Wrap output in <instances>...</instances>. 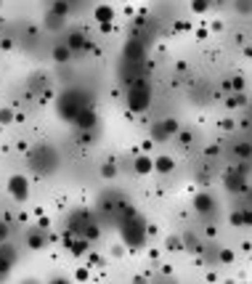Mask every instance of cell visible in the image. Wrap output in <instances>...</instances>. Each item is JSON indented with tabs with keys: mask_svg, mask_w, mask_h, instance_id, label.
<instances>
[{
	"mask_svg": "<svg viewBox=\"0 0 252 284\" xmlns=\"http://www.w3.org/2000/svg\"><path fill=\"white\" fill-rule=\"evenodd\" d=\"M250 151H252V149H250V146H247V144H242V146H236V154H239V157H250Z\"/></svg>",
	"mask_w": 252,
	"mask_h": 284,
	"instance_id": "obj_24",
	"label": "cell"
},
{
	"mask_svg": "<svg viewBox=\"0 0 252 284\" xmlns=\"http://www.w3.org/2000/svg\"><path fill=\"white\" fill-rule=\"evenodd\" d=\"M72 242H75V234L66 231V234H64V247H72Z\"/></svg>",
	"mask_w": 252,
	"mask_h": 284,
	"instance_id": "obj_25",
	"label": "cell"
},
{
	"mask_svg": "<svg viewBox=\"0 0 252 284\" xmlns=\"http://www.w3.org/2000/svg\"><path fill=\"white\" fill-rule=\"evenodd\" d=\"M85 106V101H82V96L77 93V90H64V96L59 99V115L64 117L66 122H75L77 112Z\"/></svg>",
	"mask_w": 252,
	"mask_h": 284,
	"instance_id": "obj_2",
	"label": "cell"
},
{
	"mask_svg": "<svg viewBox=\"0 0 252 284\" xmlns=\"http://www.w3.org/2000/svg\"><path fill=\"white\" fill-rule=\"evenodd\" d=\"M149 99H151V93L143 83L133 85V88L127 90V106H130L133 112H143L149 106Z\"/></svg>",
	"mask_w": 252,
	"mask_h": 284,
	"instance_id": "obj_3",
	"label": "cell"
},
{
	"mask_svg": "<svg viewBox=\"0 0 252 284\" xmlns=\"http://www.w3.org/2000/svg\"><path fill=\"white\" fill-rule=\"evenodd\" d=\"M64 45H66L69 50H82V48H88L91 43L85 40V35H82V32H72V35L64 40Z\"/></svg>",
	"mask_w": 252,
	"mask_h": 284,
	"instance_id": "obj_8",
	"label": "cell"
},
{
	"mask_svg": "<svg viewBox=\"0 0 252 284\" xmlns=\"http://www.w3.org/2000/svg\"><path fill=\"white\" fill-rule=\"evenodd\" d=\"M244 223H252V213H244Z\"/></svg>",
	"mask_w": 252,
	"mask_h": 284,
	"instance_id": "obj_29",
	"label": "cell"
},
{
	"mask_svg": "<svg viewBox=\"0 0 252 284\" xmlns=\"http://www.w3.org/2000/svg\"><path fill=\"white\" fill-rule=\"evenodd\" d=\"M236 8L242 11V14H250V11H252V0H239Z\"/></svg>",
	"mask_w": 252,
	"mask_h": 284,
	"instance_id": "obj_21",
	"label": "cell"
},
{
	"mask_svg": "<svg viewBox=\"0 0 252 284\" xmlns=\"http://www.w3.org/2000/svg\"><path fill=\"white\" fill-rule=\"evenodd\" d=\"M27 244H30V247H32V250H40V247H43V244H46V236H43V234H40V231H32V234H30V236H27Z\"/></svg>",
	"mask_w": 252,
	"mask_h": 284,
	"instance_id": "obj_14",
	"label": "cell"
},
{
	"mask_svg": "<svg viewBox=\"0 0 252 284\" xmlns=\"http://www.w3.org/2000/svg\"><path fill=\"white\" fill-rule=\"evenodd\" d=\"M11 120H14V112L11 109H0V125H8Z\"/></svg>",
	"mask_w": 252,
	"mask_h": 284,
	"instance_id": "obj_20",
	"label": "cell"
},
{
	"mask_svg": "<svg viewBox=\"0 0 252 284\" xmlns=\"http://www.w3.org/2000/svg\"><path fill=\"white\" fill-rule=\"evenodd\" d=\"M154 170H157V173H170V170H173V160L167 154H162L159 160L154 162Z\"/></svg>",
	"mask_w": 252,
	"mask_h": 284,
	"instance_id": "obj_13",
	"label": "cell"
},
{
	"mask_svg": "<svg viewBox=\"0 0 252 284\" xmlns=\"http://www.w3.org/2000/svg\"><path fill=\"white\" fill-rule=\"evenodd\" d=\"M8 194L14 197L16 202H24L27 197H30V181H27L21 173L11 175L8 178Z\"/></svg>",
	"mask_w": 252,
	"mask_h": 284,
	"instance_id": "obj_4",
	"label": "cell"
},
{
	"mask_svg": "<svg viewBox=\"0 0 252 284\" xmlns=\"http://www.w3.org/2000/svg\"><path fill=\"white\" fill-rule=\"evenodd\" d=\"M207 5H210L207 0H194V3H191V11H194V14H205Z\"/></svg>",
	"mask_w": 252,
	"mask_h": 284,
	"instance_id": "obj_18",
	"label": "cell"
},
{
	"mask_svg": "<svg viewBox=\"0 0 252 284\" xmlns=\"http://www.w3.org/2000/svg\"><path fill=\"white\" fill-rule=\"evenodd\" d=\"M125 56H127V59H141V56H143L141 43H130V45L125 48Z\"/></svg>",
	"mask_w": 252,
	"mask_h": 284,
	"instance_id": "obj_15",
	"label": "cell"
},
{
	"mask_svg": "<svg viewBox=\"0 0 252 284\" xmlns=\"http://www.w3.org/2000/svg\"><path fill=\"white\" fill-rule=\"evenodd\" d=\"M244 223V213H234L231 215V226H242Z\"/></svg>",
	"mask_w": 252,
	"mask_h": 284,
	"instance_id": "obj_23",
	"label": "cell"
},
{
	"mask_svg": "<svg viewBox=\"0 0 252 284\" xmlns=\"http://www.w3.org/2000/svg\"><path fill=\"white\" fill-rule=\"evenodd\" d=\"M46 21H48V24H46L48 30H59V27H61V21H64V16H56L53 11H50V14L46 16Z\"/></svg>",
	"mask_w": 252,
	"mask_h": 284,
	"instance_id": "obj_16",
	"label": "cell"
},
{
	"mask_svg": "<svg viewBox=\"0 0 252 284\" xmlns=\"http://www.w3.org/2000/svg\"><path fill=\"white\" fill-rule=\"evenodd\" d=\"M175 130H178V122H175V120H165V122H159V125L154 128V138H157V141L170 138V135L175 133Z\"/></svg>",
	"mask_w": 252,
	"mask_h": 284,
	"instance_id": "obj_7",
	"label": "cell"
},
{
	"mask_svg": "<svg viewBox=\"0 0 252 284\" xmlns=\"http://www.w3.org/2000/svg\"><path fill=\"white\" fill-rule=\"evenodd\" d=\"M5 239H8V223H3V220H0V244H3Z\"/></svg>",
	"mask_w": 252,
	"mask_h": 284,
	"instance_id": "obj_22",
	"label": "cell"
},
{
	"mask_svg": "<svg viewBox=\"0 0 252 284\" xmlns=\"http://www.w3.org/2000/svg\"><path fill=\"white\" fill-rule=\"evenodd\" d=\"M69 56H72V50L66 48L64 43H59V45H56V48H53V59L59 61V64H64V61H69Z\"/></svg>",
	"mask_w": 252,
	"mask_h": 284,
	"instance_id": "obj_12",
	"label": "cell"
},
{
	"mask_svg": "<svg viewBox=\"0 0 252 284\" xmlns=\"http://www.w3.org/2000/svg\"><path fill=\"white\" fill-rule=\"evenodd\" d=\"M75 125H77V128H80V130H93V128H96V112H93L91 106L85 104L80 112H77V117H75Z\"/></svg>",
	"mask_w": 252,
	"mask_h": 284,
	"instance_id": "obj_5",
	"label": "cell"
},
{
	"mask_svg": "<svg viewBox=\"0 0 252 284\" xmlns=\"http://www.w3.org/2000/svg\"><path fill=\"white\" fill-rule=\"evenodd\" d=\"M122 239H125L127 247H141L143 239H146V226H143V220H138L136 215H127L125 220V229H122Z\"/></svg>",
	"mask_w": 252,
	"mask_h": 284,
	"instance_id": "obj_1",
	"label": "cell"
},
{
	"mask_svg": "<svg viewBox=\"0 0 252 284\" xmlns=\"http://www.w3.org/2000/svg\"><path fill=\"white\" fill-rule=\"evenodd\" d=\"M234 90H242V85H244V80H242V77H234Z\"/></svg>",
	"mask_w": 252,
	"mask_h": 284,
	"instance_id": "obj_27",
	"label": "cell"
},
{
	"mask_svg": "<svg viewBox=\"0 0 252 284\" xmlns=\"http://www.w3.org/2000/svg\"><path fill=\"white\" fill-rule=\"evenodd\" d=\"M194 210H197V213H210L212 210V194H197L194 197Z\"/></svg>",
	"mask_w": 252,
	"mask_h": 284,
	"instance_id": "obj_9",
	"label": "cell"
},
{
	"mask_svg": "<svg viewBox=\"0 0 252 284\" xmlns=\"http://www.w3.org/2000/svg\"><path fill=\"white\" fill-rule=\"evenodd\" d=\"M66 11H69V5H66V0H59V3L53 5V14H56V16H66Z\"/></svg>",
	"mask_w": 252,
	"mask_h": 284,
	"instance_id": "obj_17",
	"label": "cell"
},
{
	"mask_svg": "<svg viewBox=\"0 0 252 284\" xmlns=\"http://www.w3.org/2000/svg\"><path fill=\"white\" fill-rule=\"evenodd\" d=\"M77 279L85 282V279H88V271H85V268H80V271H77Z\"/></svg>",
	"mask_w": 252,
	"mask_h": 284,
	"instance_id": "obj_28",
	"label": "cell"
},
{
	"mask_svg": "<svg viewBox=\"0 0 252 284\" xmlns=\"http://www.w3.org/2000/svg\"><path fill=\"white\" fill-rule=\"evenodd\" d=\"M133 167H136L138 175H149L151 170H154V162H151L146 154H141V157H136V165H133Z\"/></svg>",
	"mask_w": 252,
	"mask_h": 284,
	"instance_id": "obj_10",
	"label": "cell"
},
{
	"mask_svg": "<svg viewBox=\"0 0 252 284\" xmlns=\"http://www.w3.org/2000/svg\"><path fill=\"white\" fill-rule=\"evenodd\" d=\"M101 175H104V178H114V175H117V167H114V165H104V170H101Z\"/></svg>",
	"mask_w": 252,
	"mask_h": 284,
	"instance_id": "obj_19",
	"label": "cell"
},
{
	"mask_svg": "<svg viewBox=\"0 0 252 284\" xmlns=\"http://www.w3.org/2000/svg\"><path fill=\"white\" fill-rule=\"evenodd\" d=\"M72 255H75V258H80V255H85L88 252V239L85 236H75V242H72Z\"/></svg>",
	"mask_w": 252,
	"mask_h": 284,
	"instance_id": "obj_11",
	"label": "cell"
},
{
	"mask_svg": "<svg viewBox=\"0 0 252 284\" xmlns=\"http://www.w3.org/2000/svg\"><path fill=\"white\" fill-rule=\"evenodd\" d=\"M220 258H223V263H231V260H234V252H228V250H223V255H220Z\"/></svg>",
	"mask_w": 252,
	"mask_h": 284,
	"instance_id": "obj_26",
	"label": "cell"
},
{
	"mask_svg": "<svg viewBox=\"0 0 252 284\" xmlns=\"http://www.w3.org/2000/svg\"><path fill=\"white\" fill-rule=\"evenodd\" d=\"M111 19H114V11H111V5H106V3H101L98 8H96V21L101 24V30H109V24H111Z\"/></svg>",
	"mask_w": 252,
	"mask_h": 284,
	"instance_id": "obj_6",
	"label": "cell"
}]
</instances>
